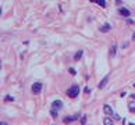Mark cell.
Listing matches in <instances>:
<instances>
[{
    "instance_id": "1",
    "label": "cell",
    "mask_w": 135,
    "mask_h": 125,
    "mask_svg": "<svg viewBox=\"0 0 135 125\" xmlns=\"http://www.w3.org/2000/svg\"><path fill=\"white\" fill-rule=\"evenodd\" d=\"M78 93H79V86H77V85H72V86L67 90V95H68V97H71V99L77 97Z\"/></svg>"
},
{
    "instance_id": "2",
    "label": "cell",
    "mask_w": 135,
    "mask_h": 125,
    "mask_svg": "<svg viewBox=\"0 0 135 125\" xmlns=\"http://www.w3.org/2000/svg\"><path fill=\"white\" fill-rule=\"evenodd\" d=\"M40 90H42V83H40V82H35L32 85V93H35V95H39Z\"/></svg>"
},
{
    "instance_id": "3",
    "label": "cell",
    "mask_w": 135,
    "mask_h": 125,
    "mask_svg": "<svg viewBox=\"0 0 135 125\" xmlns=\"http://www.w3.org/2000/svg\"><path fill=\"white\" fill-rule=\"evenodd\" d=\"M52 107L56 108V110H59V108L63 107V101H60V100H54L53 103H52Z\"/></svg>"
},
{
    "instance_id": "4",
    "label": "cell",
    "mask_w": 135,
    "mask_h": 125,
    "mask_svg": "<svg viewBox=\"0 0 135 125\" xmlns=\"http://www.w3.org/2000/svg\"><path fill=\"white\" fill-rule=\"evenodd\" d=\"M116 51H117V43L116 42H113L110 45V56H114L116 54Z\"/></svg>"
},
{
    "instance_id": "5",
    "label": "cell",
    "mask_w": 135,
    "mask_h": 125,
    "mask_svg": "<svg viewBox=\"0 0 135 125\" xmlns=\"http://www.w3.org/2000/svg\"><path fill=\"white\" fill-rule=\"evenodd\" d=\"M118 11H120V14H121V15H124V17H128V15L131 14V13H129V10H128V9H125V7H121Z\"/></svg>"
},
{
    "instance_id": "6",
    "label": "cell",
    "mask_w": 135,
    "mask_h": 125,
    "mask_svg": "<svg viewBox=\"0 0 135 125\" xmlns=\"http://www.w3.org/2000/svg\"><path fill=\"white\" fill-rule=\"evenodd\" d=\"M107 81H109V75H106V77H105V79H102V81H100V83H99V89H103V88L106 86V83H107Z\"/></svg>"
},
{
    "instance_id": "7",
    "label": "cell",
    "mask_w": 135,
    "mask_h": 125,
    "mask_svg": "<svg viewBox=\"0 0 135 125\" xmlns=\"http://www.w3.org/2000/svg\"><path fill=\"white\" fill-rule=\"evenodd\" d=\"M91 2H92V3H98L102 7H106V0H91Z\"/></svg>"
},
{
    "instance_id": "8",
    "label": "cell",
    "mask_w": 135,
    "mask_h": 125,
    "mask_svg": "<svg viewBox=\"0 0 135 125\" xmlns=\"http://www.w3.org/2000/svg\"><path fill=\"white\" fill-rule=\"evenodd\" d=\"M82 53H84V51H82V50L77 51V54H75V56H74V60H75V61H78V60L81 58V57H82Z\"/></svg>"
},
{
    "instance_id": "9",
    "label": "cell",
    "mask_w": 135,
    "mask_h": 125,
    "mask_svg": "<svg viewBox=\"0 0 135 125\" xmlns=\"http://www.w3.org/2000/svg\"><path fill=\"white\" fill-rule=\"evenodd\" d=\"M100 31H102V32H109V31H110V25H109V24H105L102 28H100Z\"/></svg>"
},
{
    "instance_id": "10",
    "label": "cell",
    "mask_w": 135,
    "mask_h": 125,
    "mask_svg": "<svg viewBox=\"0 0 135 125\" xmlns=\"http://www.w3.org/2000/svg\"><path fill=\"white\" fill-rule=\"evenodd\" d=\"M103 108H105V113H106V114H113V110H111L110 106H107V104H106Z\"/></svg>"
},
{
    "instance_id": "11",
    "label": "cell",
    "mask_w": 135,
    "mask_h": 125,
    "mask_svg": "<svg viewBox=\"0 0 135 125\" xmlns=\"http://www.w3.org/2000/svg\"><path fill=\"white\" fill-rule=\"evenodd\" d=\"M128 107H129V111H131V113H135V103H129Z\"/></svg>"
},
{
    "instance_id": "12",
    "label": "cell",
    "mask_w": 135,
    "mask_h": 125,
    "mask_svg": "<svg viewBox=\"0 0 135 125\" xmlns=\"http://www.w3.org/2000/svg\"><path fill=\"white\" fill-rule=\"evenodd\" d=\"M74 119H75V117H66V118H64V122L67 124V122H71V121H74Z\"/></svg>"
},
{
    "instance_id": "13",
    "label": "cell",
    "mask_w": 135,
    "mask_h": 125,
    "mask_svg": "<svg viewBox=\"0 0 135 125\" xmlns=\"http://www.w3.org/2000/svg\"><path fill=\"white\" fill-rule=\"evenodd\" d=\"M103 124H106V125H111V124H113V121H111L110 118H105V121H103Z\"/></svg>"
},
{
    "instance_id": "14",
    "label": "cell",
    "mask_w": 135,
    "mask_h": 125,
    "mask_svg": "<svg viewBox=\"0 0 135 125\" xmlns=\"http://www.w3.org/2000/svg\"><path fill=\"white\" fill-rule=\"evenodd\" d=\"M50 113H52V115H53V117H57V111H56V108H53Z\"/></svg>"
},
{
    "instance_id": "15",
    "label": "cell",
    "mask_w": 135,
    "mask_h": 125,
    "mask_svg": "<svg viewBox=\"0 0 135 125\" xmlns=\"http://www.w3.org/2000/svg\"><path fill=\"white\" fill-rule=\"evenodd\" d=\"M6 100H9V101H11V100H13V97H11V96H6Z\"/></svg>"
},
{
    "instance_id": "16",
    "label": "cell",
    "mask_w": 135,
    "mask_h": 125,
    "mask_svg": "<svg viewBox=\"0 0 135 125\" xmlns=\"http://www.w3.org/2000/svg\"><path fill=\"white\" fill-rule=\"evenodd\" d=\"M70 72H71V74L74 75V74H75V70H74V68H70Z\"/></svg>"
},
{
    "instance_id": "17",
    "label": "cell",
    "mask_w": 135,
    "mask_h": 125,
    "mask_svg": "<svg viewBox=\"0 0 135 125\" xmlns=\"http://www.w3.org/2000/svg\"><path fill=\"white\" fill-rule=\"evenodd\" d=\"M132 40H135V32H134V35H132Z\"/></svg>"
},
{
    "instance_id": "18",
    "label": "cell",
    "mask_w": 135,
    "mask_h": 125,
    "mask_svg": "<svg viewBox=\"0 0 135 125\" xmlns=\"http://www.w3.org/2000/svg\"><path fill=\"white\" fill-rule=\"evenodd\" d=\"M134 88H135V83H134Z\"/></svg>"
}]
</instances>
